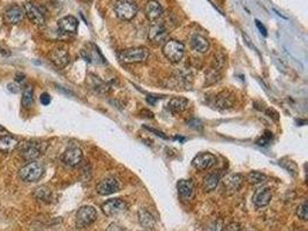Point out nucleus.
<instances>
[{
  "instance_id": "473e14b6",
  "label": "nucleus",
  "mask_w": 308,
  "mask_h": 231,
  "mask_svg": "<svg viewBox=\"0 0 308 231\" xmlns=\"http://www.w3.org/2000/svg\"><path fill=\"white\" fill-rule=\"evenodd\" d=\"M222 230H223V222L221 220H216V221L211 222L205 229V231H222Z\"/></svg>"
},
{
  "instance_id": "5701e85b",
  "label": "nucleus",
  "mask_w": 308,
  "mask_h": 231,
  "mask_svg": "<svg viewBox=\"0 0 308 231\" xmlns=\"http://www.w3.org/2000/svg\"><path fill=\"white\" fill-rule=\"evenodd\" d=\"M241 182H243V176L241 174H231V176H229L226 180H224V186L226 188V190H229V191L235 192L240 188Z\"/></svg>"
},
{
  "instance_id": "6e6552de",
  "label": "nucleus",
  "mask_w": 308,
  "mask_h": 231,
  "mask_svg": "<svg viewBox=\"0 0 308 231\" xmlns=\"http://www.w3.org/2000/svg\"><path fill=\"white\" fill-rule=\"evenodd\" d=\"M216 162L217 158L214 154H211V152H201V154H198L194 158H193L192 164L195 169L203 171L213 168L216 164Z\"/></svg>"
},
{
  "instance_id": "4be33fe9",
  "label": "nucleus",
  "mask_w": 308,
  "mask_h": 231,
  "mask_svg": "<svg viewBox=\"0 0 308 231\" xmlns=\"http://www.w3.org/2000/svg\"><path fill=\"white\" fill-rule=\"evenodd\" d=\"M18 146V141L14 136H0V152L8 154Z\"/></svg>"
},
{
  "instance_id": "6ab92c4d",
  "label": "nucleus",
  "mask_w": 308,
  "mask_h": 231,
  "mask_svg": "<svg viewBox=\"0 0 308 231\" xmlns=\"http://www.w3.org/2000/svg\"><path fill=\"white\" fill-rule=\"evenodd\" d=\"M215 106L220 110H228L235 106V96L230 92H222L221 94L217 95L216 100H215Z\"/></svg>"
},
{
  "instance_id": "f257e3e1",
  "label": "nucleus",
  "mask_w": 308,
  "mask_h": 231,
  "mask_svg": "<svg viewBox=\"0 0 308 231\" xmlns=\"http://www.w3.org/2000/svg\"><path fill=\"white\" fill-rule=\"evenodd\" d=\"M150 52L147 48H131V49H126L121 51L118 54L119 60L125 62V64H139V62H144L149 58Z\"/></svg>"
},
{
  "instance_id": "f03ea898",
  "label": "nucleus",
  "mask_w": 308,
  "mask_h": 231,
  "mask_svg": "<svg viewBox=\"0 0 308 231\" xmlns=\"http://www.w3.org/2000/svg\"><path fill=\"white\" fill-rule=\"evenodd\" d=\"M44 172H45V168L42 163L34 161L21 168L20 171H18V176L24 182H35L43 177Z\"/></svg>"
},
{
  "instance_id": "393cba45",
  "label": "nucleus",
  "mask_w": 308,
  "mask_h": 231,
  "mask_svg": "<svg viewBox=\"0 0 308 231\" xmlns=\"http://www.w3.org/2000/svg\"><path fill=\"white\" fill-rule=\"evenodd\" d=\"M221 180V176L218 174H208L207 177H205L203 180V188L205 191L210 192L217 188L218 182Z\"/></svg>"
},
{
  "instance_id": "f704fd0d",
  "label": "nucleus",
  "mask_w": 308,
  "mask_h": 231,
  "mask_svg": "<svg viewBox=\"0 0 308 231\" xmlns=\"http://www.w3.org/2000/svg\"><path fill=\"white\" fill-rule=\"evenodd\" d=\"M255 24H257V27L259 28V30L261 32L262 35L263 36H267V29H266L265 26H263L259 20H255Z\"/></svg>"
},
{
  "instance_id": "72a5a7b5",
  "label": "nucleus",
  "mask_w": 308,
  "mask_h": 231,
  "mask_svg": "<svg viewBox=\"0 0 308 231\" xmlns=\"http://www.w3.org/2000/svg\"><path fill=\"white\" fill-rule=\"evenodd\" d=\"M40 102H42L43 106H49L51 103V98L49 94H46V92H44V94L40 95Z\"/></svg>"
},
{
  "instance_id": "9b49d317",
  "label": "nucleus",
  "mask_w": 308,
  "mask_h": 231,
  "mask_svg": "<svg viewBox=\"0 0 308 231\" xmlns=\"http://www.w3.org/2000/svg\"><path fill=\"white\" fill-rule=\"evenodd\" d=\"M120 185L116 178H105V180L98 182L96 186V191L101 196H110L112 193L119 191Z\"/></svg>"
},
{
  "instance_id": "a211bd4d",
  "label": "nucleus",
  "mask_w": 308,
  "mask_h": 231,
  "mask_svg": "<svg viewBox=\"0 0 308 231\" xmlns=\"http://www.w3.org/2000/svg\"><path fill=\"white\" fill-rule=\"evenodd\" d=\"M144 13L149 21H156L162 16L163 14V7L157 0H150L147 2L146 8H144Z\"/></svg>"
},
{
  "instance_id": "cd10ccee",
  "label": "nucleus",
  "mask_w": 308,
  "mask_h": 231,
  "mask_svg": "<svg viewBox=\"0 0 308 231\" xmlns=\"http://www.w3.org/2000/svg\"><path fill=\"white\" fill-rule=\"evenodd\" d=\"M36 198L40 201H45V202H49L51 199V191L45 186H42V188H36L35 191Z\"/></svg>"
},
{
  "instance_id": "bb28decb",
  "label": "nucleus",
  "mask_w": 308,
  "mask_h": 231,
  "mask_svg": "<svg viewBox=\"0 0 308 231\" xmlns=\"http://www.w3.org/2000/svg\"><path fill=\"white\" fill-rule=\"evenodd\" d=\"M32 103H34V90H32L31 87H27L23 90V94H22L21 104L23 108H30Z\"/></svg>"
},
{
  "instance_id": "7ed1b4c3",
  "label": "nucleus",
  "mask_w": 308,
  "mask_h": 231,
  "mask_svg": "<svg viewBox=\"0 0 308 231\" xmlns=\"http://www.w3.org/2000/svg\"><path fill=\"white\" fill-rule=\"evenodd\" d=\"M137 5L133 0H117L114 2V12L122 21H129L137 14Z\"/></svg>"
},
{
  "instance_id": "2f4dec72",
  "label": "nucleus",
  "mask_w": 308,
  "mask_h": 231,
  "mask_svg": "<svg viewBox=\"0 0 308 231\" xmlns=\"http://www.w3.org/2000/svg\"><path fill=\"white\" fill-rule=\"evenodd\" d=\"M272 139H273V133L269 131H266V133L263 134V136L257 141V144H259V146H267V144H270Z\"/></svg>"
},
{
  "instance_id": "f3484780",
  "label": "nucleus",
  "mask_w": 308,
  "mask_h": 231,
  "mask_svg": "<svg viewBox=\"0 0 308 231\" xmlns=\"http://www.w3.org/2000/svg\"><path fill=\"white\" fill-rule=\"evenodd\" d=\"M273 199V193L268 188H262L255 191L253 194V204L258 207H265L270 204Z\"/></svg>"
},
{
  "instance_id": "39448f33",
  "label": "nucleus",
  "mask_w": 308,
  "mask_h": 231,
  "mask_svg": "<svg viewBox=\"0 0 308 231\" xmlns=\"http://www.w3.org/2000/svg\"><path fill=\"white\" fill-rule=\"evenodd\" d=\"M163 54L171 62H179L185 54V46L177 40H169L163 46Z\"/></svg>"
},
{
  "instance_id": "b1692460",
  "label": "nucleus",
  "mask_w": 308,
  "mask_h": 231,
  "mask_svg": "<svg viewBox=\"0 0 308 231\" xmlns=\"http://www.w3.org/2000/svg\"><path fill=\"white\" fill-rule=\"evenodd\" d=\"M139 221H140V224L142 226L143 228H147V229H151L155 226L154 216L146 210H140Z\"/></svg>"
},
{
  "instance_id": "2eb2a0df",
  "label": "nucleus",
  "mask_w": 308,
  "mask_h": 231,
  "mask_svg": "<svg viewBox=\"0 0 308 231\" xmlns=\"http://www.w3.org/2000/svg\"><path fill=\"white\" fill-rule=\"evenodd\" d=\"M148 37L153 43L159 44L164 42L168 37V29L165 28L164 24H155L150 27L149 32H148Z\"/></svg>"
},
{
  "instance_id": "7c9ffc66",
  "label": "nucleus",
  "mask_w": 308,
  "mask_h": 231,
  "mask_svg": "<svg viewBox=\"0 0 308 231\" xmlns=\"http://www.w3.org/2000/svg\"><path fill=\"white\" fill-rule=\"evenodd\" d=\"M308 204L307 201H305V202H303L300 206L298 207V210H297V215H298L299 218L304 220V221H306V220L308 218Z\"/></svg>"
},
{
  "instance_id": "20e7f679",
  "label": "nucleus",
  "mask_w": 308,
  "mask_h": 231,
  "mask_svg": "<svg viewBox=\"0 0 308 231\" xmlns=\"http://www.w3.org/2000/svg\"><path fill=\"white\" fill-rule=\"evenodd\" d=\"M45 147L42 144L37 142H23L18 146V154L24 161L34 162L43 155Z\"/></svg>"
},
{
  "instance_id": "aec40b11",
  "label": "nucleus",
  "mask_w": 308,
  "mask_h": 231,
  "mask_svg": "<svg viewBox=\"0 0 308 231\" xmlns=\"http://www.w3.org/2000/svg\"><path fill=\"white\" fill-rule=\"evenodd\" d=\"M191 46L193 50L199 54H206L209 50V40L200 34H194L191 38Z\"/></svg>"
},
{
  "instance_id": "9d476101",
  "label": "nucleus",
  "mask_w": 308,
  "mask_h": 231,
  "mask_svg": "<svg viewBox=\"0 0 308 231\" xmlns=\"http://www.w3.org/2000/svg\"><path fill=\"white\" fill-rule=\"evenodd\" d=\"M82 158L83 154L80 148L70 147L68 149H66L65 152L61 156V160L66 166H76L77 164H80L81 161H82Z\"/></svg>"
},
{
  "instance_id": "1a4fd4ad",
  "label": "nucleus",
  "mask_w": 308,
  "mask_h": 231,
  "mask_svg": "<svg viewBox=\"0 0 308 231\" xmlns=\"http://www.w3.org/2000/svg\"><path fill=\"white\" fill-rule=\"evenodd\" d=\"M23 10L25 16H28L29 20H30L34 24L44 26V24H45V16H44L42 10H40L35 4L25 2Z\"/></svg>"
},
{
  "instance_id": "423d86ee",
  "label": "nucleus",
  "mask_w": 308,
  "mask_h": 231,
  "mask_svg": "<svg viewBox=\"0 0 308 231\" xmlns=\"http://www.w3.org/2000/svg\"><path fill=\"white\" fill-rule=\"evenodd\" d=\"M97 218V212L92 206L81 207L76 213V226L79 228H87Z\"/></svg>"
},
{
  "instance_id": "f8f14e48",
  "label": "nucleus",
  "mask_w": 308,
  "mask_h": 231,
  "mask_svg": "<svg viewBox=\"0 0 308 231\" xmlns=\"http://www.w3.org/2000/svg\"><path fill=\"white\" fill-rule=\"evenodd\" d=\"M77 27H79V21H77L76 18L72 16H64L58 21V29L62 34H66V35H74V34H76Z\"/></svg>"
},
{
  "instance_id": "ddd939ff",
  "label": "nucleus",
  "mask_w": 308,
  "mask_h": 231,
  "mask_svg": "<svg viewBox=\"0 0 308 231\" xmlns=\"http://www.w3.org/2000/svg\"><path fill=\"white\" fill-rule=\"evenodd\" d=\"M49 58L52 64L59 67V68H64L69 62L68 52L62 48H57V49L52 50L49 54Z\"/></svg>"
},
{
  "instance_id": "0eeeda50",
  "label": "nucleus",
  "mask_w": 308,
  "mask_h": 231,
  "mask_svg": "<svg viewBox=\"0 0 308 231\" xmlns=\"http://www.w3.org/2000/svg\"><path fill=\"white\" fill-rule=\"evenodd\" d=\"M127 208L128 206L127 204H126V201L119 198L111 199L102 204L103 213L106 216H109V218H116V216L120 215L124 213V212L127 210Z\"/></svg>"
},
{
  "instance_id": "a878e982",
  "label": "nucleus",
  "mask_w": 308,
  "mask_h": 231,
  "mask_svg": "<svg viewBox=\"0 0 308 231\" xmlns=\"http://www.w3.org/2000/svg\"><path fill=\"white\" fill-rule=\"evenodd\" d=\"M247 180L248 182H251V184L258 185L268 180V177H267L265 174L260 172V171H251V172L247 174Z\"/></svg>"
},
{
  "instance_id": "e433bc0d",
  "label": "nucleus",
  "mask_w": 308,
  "mask_h": 231,
  "mask_svg": "<svg viewBox=\"0 0 308 231\" xmlns=\"http://www.w3.org/2000/svg\"><path fill=\"white\" fill-rule=\"evenodd\" d=\"M3 131H5V128H2V126L0 125V132H3Z\"/></svg>"
},
{
  "instance_id": "4468645a",
  "label": "nucleus",
  "mask_w": 308,
  "mask_h": 231,
  "mask_svg": "<svg viewBox=\"0 0 308 231\" xmlns=\"http://www.w3.org/2000/svg\"><path fill=\"white\" fill-rule=\"evenodd\" d=\"M24 10L20 6H12L6 10L3 14V20L8 24H17L23 20L24 18Z\"/></svg>"
},
{
  "instance_id": "c756f323",
  "label": "nucleus",
  "mask_w": 308,
  "mask_h": 231,
  "mask_svg": "<svg viewBox=\"0 0 308 231\" xmlns=\"http://www.w3.org/2000/svg\"><path fill=\"white\" fill-rule=\"evenodd\" d=\"M220 70L211 68L209 70V73L206 76V84H213L215 82H217L218 80H220Z\"/></svg>"
},
{
  "instance_id": "dca6fc26",
  "label": "nucleus",
  "mask_w": 308,
  "mask_h": 231,
  "mask_svg": "<svg viewBox=\"0 0 308 231\" xmlns=\"http://www.w3.org/2000/svg\"><path fill=\"white\" fill-rule=\"evenodd\" d=\"M177 190L181 200L187 201L194 196V185L191 180H180L177 182Z\"/></svg>"
},
{
  "instance_id": "412c9836",
  "label": "nucleus",
  "mask_w": 308,
  "mask_h": 231,
  "mask_svg": "<svg viewBox=\"0 0 308 231\" xmlns=\"http://www.w3.org/2000/svg\"><path fill=\"white\" fill-rule=\"evenodd\" d=\"M166 106L173 114L183 112L188 108V100L185 98H173L169 100Z\"/></svg>"
},
{
  "instance_id": "c85d7f7f",
  "label": "nucleus",
  "mask_w": 308,
  "mask_h": 231,
  "mask_svg": "<svg viewBox=\"0 0 308 231\" xmlns=\"http://www.w3.org/2000/svg\"><path fill=\"white\" fill-rule=\"evenodd\" d=\"M280 164L285 168V169H287L290 174H292L293 176H297V174H298V166H297L296 163L291 161V160H281Z\"/></svg>"
},
{
  "instance_id": "c9c22d12",
  "label": "nucleus",
  "mask_w": 308,
  "mask_h": 231,
  "mask_svg": "<svg viewBox=\"0 0 308 231\" xmlns=\"http://www.w3.org/2000/svg\"><path fill=\"white\" fill-rule=\"evenodd\" d=\"M146 128L148 130V131H150V132H153V133H155V134H156V136H161V138H163V139H168V136H165V134H164V133H163V132L156 131V130H155V128H148V126H146Z\"/></svg>"
}]
</instances>
